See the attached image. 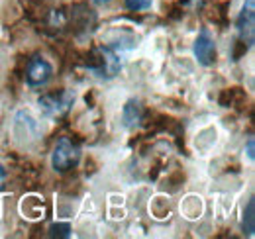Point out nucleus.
Segmentation results:
<instances>
[{"mask_svg":"<svg viewBox=\"0 0 255 239\" xmlns=\"http://www.w3.org/2000/svg\"><path fill=\"white\" fill-rule=\"evenodd\" d=\"M51 236L53 238H69L71 236V226L69 224H55L51 228Z\"/></svg>","mask_w":255,"mask_h":239,"instance_id":"obj_10","label":"nucleus"},{"mask_svg":"<svg viewBox=\"0 0 255 239\" xmlns=\"http://www.w3.org/2000/svg\"><path fill=\"white\" fill-rule=\"evenodd\" d=\"M141 118H143V108H141L139 100H135V98L128 100L124 110H122L124 125H126V127H135V125H139Z\"/></svg>","mask_w":255,"mask_h":239,"instance_id":"obj_7","label":"nucleus"},{"mask_svg":"<svg viewBox=\"0 0 255 239\" xmlns=\"http://www.w3.org/2000/svg\"><path fill=\"white\" fill-rule=\"evenodd\" d=\"M53 75V67L51 63L41 57H33L28 63V69H26V83L30 87H43Z\"/></svg>","mask_w":255,"mask_h":239,"instance_id":"obj_4","label":"nucleus"},{"mask_svg":"<svg viewBox=\"0 0 255 239\" xmlns=\"http://www.w3.org/2000/svg\"><path fill=\"white\" fill-rule=\"evenodd\" d=\"M151 2L153 0H126V8L131 12H139V10H147Z\"/></svg>","mask_w":255,"mask_h":239,"instance_id":"obj_9","label":"nucleus"},{"mask_svg":"<svg viewBox=\"0 0 255 239\" xmlns=\"http://www.w3.org/2000/svg\"><path fill=\"white\" fill-rule=\"evenodd\" d=\"M255 200L252 198L248 202V208L244 212V222H242V228H244V234L246 236H254V230H255Z\"/></svg>","mask_w":255,"mask_h":239,"instance_id":"obj_8","label":"nucleus"},{"mask_svg":"<svg viewBox=\"0 0 255 239\" xmlns=\"http://www.w3.org/2000/svg\"><path fill=\"white\" fill-rule=\"evenodd\" d=\"M4 177H6V169L0 165V179H4Z\"/></svg>","mask_w":255,"mask_h":239,"instance_id":"obj_12","label":"nucleus"},{"mask_svg":"<svg viewBox=\"0 0 255 239\" xmlns=\"http://www.w3.org/2000/svg\"><path fill=\"white\" fill-rule=\"evenodd\" d=\"M238 31L244 43L252 45L255 37V0H246L240 16H238Z\"/></svg>","mask_w":255,"mask_h":239,"instance_id":"obj_5","label":"nucleus"},{"mask_svg":"<svg viewBox=\"0 0 255 239\" xmlns=\"http://www.w3.org/2000/svg\"><path fill=\"white\" fill-rule=\"evenodd\" d=\"M96 2H100V4H102V2H110V0H96Z\"/></svg>","mask_w":255,"mask_h":239,"instance_id":"obj_13","label":"nucleus"},{"mask_svg":"<svg viewBox=\"0 0 255 239\" xmlns=\"http://www.w3.org/2000/svg\"><path fill=\"white\" fill-rule=\"evenodd\" d=\"M254 145H255V141H254V139H250V141H248V157H250V159H252V161H254V159H255Z\"/></svg>","mask_w":255,"mask_h":239,"instance_id":"obj_11","label":"nucleus"},{"mask_svg":"<svg viewBox=\"0 0 255 239\" xmlns=\"http://www.w3.org/2000/svg\"><path fill=\"white\" fill-rule=\"evenodd\" d=\"M93 61L89 63L91 71L96 73L98 77H116V73L120 71V59L116 57V53L110 47H100L91 53Z\"/></svg>","mask_w":255,"mask_h":239,"instance_id":"obj_2","label":"nucleus"},{"mask_svg":"<svg viewBox=\"0 0 255 239\" xmlns=\"http://www.w3.org/2000/svg\"><path fill=\"white\" fill-rule=\"evenodd\" d=\"M81 159V151L79 147L69 139V137H61L53 149V155H51V165L55 171L59 173H65L69 169H73Z\"/></svg>","mask_w":255,"mask_h":239,"instance_id":"obj_1","label":"nucleus"},{"mask_svg":"<svg viewBox=\"0 0 255 239\" xmlns=\"http://www.w3.org/2000/svg\"><path fill=\"white\" fill-rule=\"evenodd\" d=\"M192 51H194L196 61H198L200 65H204V67H210V65L216 63V43H214V39L210 37L208 30H202L198 33V37L194 39Z\"/></svg>","mask_w":255,"mask_h":239,"instance_id":"obj_3","label":"nucleus"},{"mask_svg":"<svg viewBox=\"0 0 255 239\" xmlns=\"http://www.w3.org/2000/svg\"><path fill=\"white\" fill-rule=\"evenodd\" d=\"M71 102H73V94L67 92V90H63V92H53V94H45V96L39 98V106L43 108V112L47 116H61L63 112L69 110Z\"/></svg>","mask_w":255,"mask_h":239,"instance_id":"obj_6","label":"nucleus"}]
</instances>
